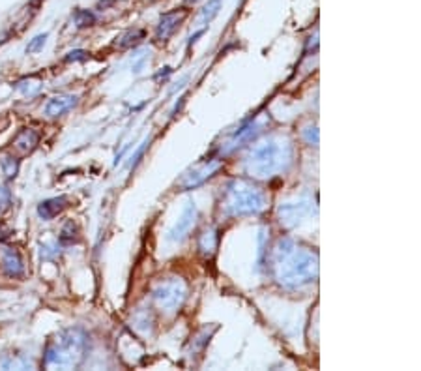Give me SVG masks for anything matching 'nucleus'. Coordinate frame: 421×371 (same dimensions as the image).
Wrapping results in <instances>:
<instances>
[{
    "label": "nucleus",
    "instance_id": "obj_25",
    "mask_svg": "<svg viewBox=\"0 0 421 371\" xmlns=\"http://www.w3.org/2000/svg\"><path fill=\"white\" fill-rule=\"evenodd\" d=\"M189 2H196V0H189Z\"/></svg>",
    "mask_w": 421,
    "mask_h": 371
},
{
    "label": "nucleus",
    "instance_id": "obj_22",
    "mask_svg": "<svg viewBox=\"0 0 421 371\" xmlns=\"http://www.w3.org/2000/svg\"><path fill=\"white\" fill-rule=\"evenodd\" d=\"M303 137L307 141V145H319V131H316V128L305 129V131H303Z\"/></svg>",
    "mask_w": 421,
    "mask_h": 371
},
{
    "label": "nucleus",
    "instance_id": "obj_23",
    "mask_svg": "<svg viewBox=\"0 0 421 371\" xmlns=\"http://www.w3.org/2000/svg\"><path fill=\"white\" fill-rule=\"evenodd\" d=\"M146 145H148V141H145V143H142V146H140L139 150H137V154H135V156L131 157V167H135V165H137V163H139V157L142 156V152H145Z\"/></svg>",
    "mask_w": 421,
    "mask_h": 371
},
{
    "label": "nucleus",
    "instance_id": "obj_4",
    "mask_svg": "<svg viewBox=\"0 0 421 371\" xmlns=\"http://www.w3.org/2000/svg\"><path fill=\"white\" fill-rule=\"evenodd\" d=\"M86 347V337L79 330H66L56 336L47 349L45 364L72 365L77 362L79 356H83Z\"/></svg>",
    "mask_w": 421,
    "mask_h": 371
},
{
    "label": "nucleus",
    "instance_id": "obj_15",
    "mask_svg": "<svg viewBox=\"0 0 421 371\" xmlns=\"http://www.w3.org/2000/svg\"><path fill=\"white\" fill-rule=\"evenodd\" d=\"M0 167H2V173L8 176V178H13L19 173V160L13 156H4L0 160Z\"/></svg>",
    "mask_w": 421,
    "mask_h": 371
},
{
    "label": "nucleus",
    "instance_id": "obj_13",
    "mask_svg": "<svg viewBox=\"0 0 421 371\" xmlns=\"http://www.w3.org/2000/svg\"><path fill=\"white\" fill-rule=\"evenodd\" d=\"M39 141V135L30 128L21 129L19 134L15 135V139H13V146H15L17 150L21 152V154H28V152H32L36 148Z\"/></svg>",
    "mask_w": 421,
    "mask_h": 371
},
{
    "label": "nucleus",
    "instance_id": "obj_18",
    "mask_svg": "<svg viewBox=\"0 0 421 371\" xmlns=\"http://www.w3.org/2000/svg\"><path fill=\"white\" fill-rule=\"evenodd\" d=\"M219 8H221V0H210V2L206 4V8H204V10H202V13H201L202 21H204V22L212 21L213 17L218 15Z\"/></svg>",
    "mask_w": 421,
    "mask_h": 371
},
{
    "label": "nucleus",
    "instance_id": "obj_12",
    "mask_svg": "<svg viewBox=\"0 0 421 371\" xmlns=\"http://www.w3.org/2000/svg\"><path fill=\"white\" fill-rule=\"evenodd\" d=\"M67 207V197H53V199H47V201L39 202L38 204V216L45 221L56 218L58 214Z\"/></svg>",
    "mask_w": 421,
    "mask_h": 371
},
{
    "label": "nucleus",
    "instance_id": "obj_21",
    "mask_svg": "<svg viewBox=\"0 0 421 371\" xmlns=\"http://www.w3.org/2000/svg\"><path fill=\"white\" fill-rule=\"evenodd\" d=\"M86 56H88V53H86V51L75 49V51H69L64 60H66V62H79V60H84Z\"/></svg>",
    "mask_w": 421,
    "mask_h": 371
},
{
    "label": "nucleus",
    "instance_id": "obj_10",
    "mask_svg": "<svg viewBox=\"0 0 421 371\" xmlns=\"http://www.w3.org/2000/svg\"><path fill=\"white\" fill-rule=\"evenodd\" d=\"M79 98L77 96H56V98H51L47 101V105H45V115L51 118L62 117V115H66L73 109V107H77Z\"/></svg>",
    "mask_w": 421,
    "mask_h": 371
},
{
    "label": "nucleus",
    "instance_id": "obj_14",
    "mask_svg": "<svg viewBox=\"0 0 421 371\" xmlns=\"http://www.w3.org/2000/svg\"><path fill=\"white\" fill-rule=\"evenodd\" d=\"M142 38H145V32H142V30H131V32H126L122 34L120 38H116L114 45L120 47V49H128V47H133V45L139 44Z\"/></svg>",
    "mask_w": 421,
    "mask_h": 371
},
{
    "label": "nucleus",
    "instance_id": "obj_8",
    "mask_svg": "<svg viewBox=\"0 0 421 371\" xmlns=\"http://www.w3.org/2000/svg\"><path fill=\"white\" fill-rule=\"evenodd\" d=\"M0 261H2V268L11 278H19L25 272V264L15 247L0 246Z\"/></svg>",
    "mask_w": 421,
    "mask_h": 371
},
{
    "label": "nucleus",
    "instance_id": "obj_2",
    "mask_svg": "<svg viewBox=\"0 0 421 371\" xmlns=\"http://www.w3.org/2000/svg\"><path fill=\"white\" fill-rule=\"evenodd\" d=\"M292 160H294V146L288 141L269 139L249 152L243 167L253 178H269L290 167Z\"/></svg>",
    "mask_w": 421,
    "mask_h": 371
},
{
    "label": "nucleus",
    "instance_id": "obj_1",
    "mask_svg": "<svg viewBox=\"0 0 421 371\" xmlns=\"http://www.w3.org/2000/svg\"><path fill=\"white\" fill-rule=\"evenodd\" d=\"M275 278L286 289H302L311 285L319 275V257L316 253L309 252L307 247L296 246L290 238H281L274 247Z\"/></svg>",
    "mask_w": 421,
    "mask_h": 371
},
{
    "label": "nucleus",
    "instance_id": "obj_20",
    "mask_svg": "<svg viewBox=\"0 0 421 371\" xmlns=\"http://www.w3.org/2000/svg\"><path fill=\"white\" fill-rule=\"evenodd\" d=\"M11 204V193L8 188L0 186V214H4Z\"/></svg>",
    "mask_w": 421,
    "mask_h": 371
},
{
    "label": "nucleus",
    "instance_id": "obj_19",
    "mask_svg": "<svg viewBox=\"0 0 421 371\" xmlns=\"http://www.w3.org/2000/svg\"><path fill=\"white\" fill-rule=\"evenodd\" d=\"M45 41H47V34H38L36 38L30 39V44L27 45L28 55H32V53H39V51L44 49Z\"/></svg>",
    "mask_w": 421,
    "mask_h": 371
},
{
    "label": "nucleus",
    "instance_id": "obj_3",
    "mask_svg": "<svg viewBox=\"0 0 421 371\" xmlns=\"http://www.w3.org/2000/svg\"><path fill=\"white\" fill-rule=\"evenodd\" d=\"M266 208V195L243 180H232L225 191V210L230 216H255Z\"/></svg>",
    "mask_w": 421,
    "mask_h": 371
},
{
    "label": "nucleus",
    "instance_id": "obj_24",
    "mask_svg": "<svg viewBox=\"0 0 421 371\" xmlns=\"http://www.w3.org/2000/svg\"><path fill=\"white\" fill-rule=\"evenodd\" d=\"M11 230L10 229H6L4 225H0V240H6L8 236H10Z\"/></svg>",
    "mask_w": 421,
    "mask_h": 371
},
{
    "label": "nucleus",
    "instance_id": "obj_11",
    "mask_svg": "<svg viewBox=\"0 0 421 371\" xmlns=\"http://www.w3.org/2000/svg\"><path fill=\"white\" fill-rule=\"evenodd\" d=\"M219 169V162L212 163V165H206V167L202 169V171H193V173H187L184 178L180 180V188L182 191H187L191 188H196V186H201L202 182H206L210 176H213V173H218Z\"/></svg>",
    "mask_w": 421,
    "mask_h": 371
},
{
    "label": "nucleus",
    "instance_id": "obj_6",
    "mask_svg": "<svg viewBox=\"0 0 421 371\" xmlns=\"http://www.w3.org/2000/svg\"><path fill=\"white\" fill-rule=\"evenodd\" d=\"M195 219H196L195 202H187V207H185L184 212H182V218L176 221V225H174L173 229L168 230V240L171 242L182 240V238L189 233L191 227L195 225Z\"/></svg>",
    "mask_w": 421,
    "mask_h": 371
},
{
    "label": "nucleus",
    "instance_id": "obj_7",
    "mask_svg": "<svg viewBox=\"0 0 421 371\" xmlns=\"http://www.w3.org/2000/svg\"><path fill=\"white\" fill-rule=\"evenodd\" d=\"M187 11L185 10H174L168 11V13H163L161 19H159V25H157V39H167L171 38L176 30H178L180 22L184 21Z\"/></svg>",
    "mask_w": 421,
    "mask_h": 371
},
{
    "label": "nucleus",
    "instance_id": "obj_16",
    "mask_svg": "<svg viewBox=\"0 0 421 371\" xmlns=\"http://www.w3.org/2000/svg\"><path fill=\"white\" fill-rule=\"evenodd\" d=\"M79 230L77 225L73 223V221H67L60 230V242L62 244H75L79 240Z\"/></svg>",
    "mask_w": 421,
    "mask_h": 371
},
{
    "label": "nucleus",
    "instance_id": "obj_9",
    "mask_svg": "<svg viewBox=\"0 0 421 371\" xmlns=\"http://www.w3.org/2000/svg\"><path fill=\"white\" fill-rule=\"evenodd\" d=\"M309 212H311L309 202H288V204H283L279 208L281 223L298 225Z\"/></svg>",
    "mask_w": 421,
    "mask_h": 371
},
{
    "label": "nucleus",
    "instance_id": "obj_5",
    "mask_svg": "<svg viewBox=\"0 0 421 371\" xmlns=\"http://www.w3.org/2000/svg\"><path fill=\"white\" fill-rule=\"evenodd\" d=\"M185 294H187V289L182 281L174 280V281H165L159 287L154 289L152 292V298L159 309L167 311V313H174L182 308V304L185 300Z\"/></svg>",
    "mask_w": 421,
    "mask_h": 371
},
{
    "label": "nucleus",
    "instance_id": "obj_17",
    "mask_svg": "<svg viewBox=\"0 0 421 371\" xmlns=\"http://www.w3.org/2000/svg\"><path fill=\"white\" fill-rule=\"evenodd\" d=\"M73 21H75V25H77L79 28H86L94 25L95 15L88 10H77L73 13Z\"/></svg>",
    "mask_w": 421,
    "mask_h": 371
}]
</instances>
